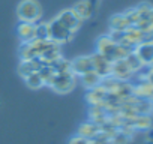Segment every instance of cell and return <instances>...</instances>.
I'll return each mask as SVG.
<instances>
[{"instance_id":"cb8c5ba5","label":"cell","mask_w":153,"mask_h":144,"mask_svg":"<svg viewBox=\"0 0 153 144\" xmlns=\"http://www.w3.org/2000/svg\"><path fill=\"white\" fill-rule=\"evenodd\" d=\"M152 5L150 3H147V2H143V3H140L138 6H137V11L140 12V15H141V18H147V15H149V12L152 11Z\"/></svg>"},{"instance_id":"6da1fadb","label":"cell","mask_w":153,"mask_h":144,"mask_svg":"<svg viewBox=\"0 0 153 144\" xmlns=\"http://www.w3.org/2000/svg\"><path fill=\"white\" fill-rule=\"evenodd\" d=\"M17 15L20 21L38 23L42 18V8L36 0H21L17 6Z\"/></svg>"},{"instance_id":"4316f807","label":"cell","mask_w":153,"mask_h":144,"mask_svg":"<svg viewBox=\"0 0 153 144\" xmlns=\"http://www.w3.org/2000/svg\"><path fill=\"white\" fill-rule=\"evenodd\" d=\"M87 2L90 3V6H92L93 9H96V8H98V5H99V0H87Z\"/></svg>"},{"instance_id":"7402d4cb","label":"cell","mask_w":153,"mask_h":144,"mask_svg":"<svg viewBox=\"0 0 153 144\" xmlns=\"http://www.w3.org/2000/svg\"><path fill=\"white\" fill-rule=\"evenodd\" d=\"M125 15H126V18H128V21L131 23V26H135L140 20H141V15H140V12L137 11V8H131V9H128L126 12H123Z\"/></svg>"},{"instance_id":"d4e9b609","label":"cell","mask_w":153,"mask_h":144,"mask_svg":"<svg viewBox=\"0 0 153 144\" xmlns=\"http://www.w3.org/2000/svg\"><path fill=\"white\" fill-rule=\"evenodd\" d=\"M68 144H90V140H87V138H84V137H81V135H74L71 140H69V143Z\"/></svg>"},{"instance_id":"d6986e66","label":"cell","mask_w":153,"mask_h":144,"mask_svg":"<svg viewBox=\"0 0 153 144\" xmlns=\"http://www.w3.org/2000/svg\"><path fill=\"white\" fill-rule=\"evenodd\" d=\"M24 81H26V86L29 89H33V90H38V89H41V87L45 86L44 81H42V78H41V75H39V72H33V74L27 75L24 78Z\"/></svg>"},{"instance_id":"5bb4252c","label":"cell","mask_w":153,"mask_h":144,"mask_svg":"<svg viewBox=\"0 0 153 144\" xmlns=\"http://www.w3.org/2000/svg\"><path fill=\"white\" fill-rule=\"evenodd\" d=\"M132 95L140 99L153 101V84L146 80L144 83H140L137 87H132Z\"/></svg>"},{"instance_id":"f1b7e54d","label":"cell","mask_w":153,"mask_h":144,"mask_svg":"<svg viewBox=\"0 0 153 144\" xmlns=\"http://www.w3.org/2000/svg\"><path fill=\"white\" fill-rule=\"evenodd\" d=\"M143 144H153V141H150V140H146Z\"/></svg>"},{"instance_id":"83f0119b","label":"cell","mask_w":153,"mask_h":144,"mask_svg":"<svg viewBox=\"0 0 153 144\" xmlns=\"http://www.w3.org/2000/svg\"><path fill=\"white\" fill-rule=\"evenodd\" d=\"M146 20H149V23H152L153 24V8H152V11L149 12V15H147V18Z\"/></svg>"},{"instance_id":"44dd1931","label":"cell","mask_w":153,"mask_h":144,"mask_svg":"<svg viewBox=\"0 0 153 144\" xmlns=\"http://www.w3.org/2000/svg\"><path fill=\"white\" fill-rule=\"evenodd\" d=\"M36 39H50L48 23H36Z\"/></svg>"},{"instance_id":"3957f363","label":"cell","mask_w":153,"mask_h":144,"mask_svg":"<svg viewBox=\"0 0 153 144\" xmlns=\"http://www.w3.org/2000/svg\"><path fill=\"white\" fill-rule=\"evenodd\" d=\"M48 29H50V41H53L57 45L66 44L74 38V33L69 29H66L57 18H54L48 23Z\"/></svg>"},{"instance_id":"2e32d148","label":"cell","mask_w":153,"mask_h":144,"mask_svg":"<svg viewBox=\"0 0 153 144\" xmlns=\"http://www.w3.org/2000/svg\"><path fill=\"white\" fill-rule=\"evenodd\" d=\"M80 81H81V84L86 87V89H93V87H96V86H99L101 83H102V77L101 75H98L95 71H92V72H87V74H84V75H81L80 77Z\"/></svg>"},{"instance_id":"9c48e42d","label":"cell","mask_w":153,"mask_h":144,"mask_svg":"<svg viewBox=\"0 0 153 144\" xmlns=\"http://www.w3.org/2000/svg\"><path fill=\"white\" fill-rule=\"evenodd\" d=\"M17 35L21 41V44H27L36 39V23H24L20 21L17 27Z\"/></svg>"},{"instance_id":"e0dca14e","label":"cell","mask_w":153,"mask_h":144,"mask_svg":"<svg viewBox=\"0 0 153 144\" xmlns=\"http://www.w3.org/2000/svg\"><path fill=\"white\" fill-rule=\"evenodd\" d=\"M110 26H111V30H120V32H125L126 29L131 27V23L128 21L126 15L125 14H116L110 18Z\"/></svg>"},{"instance_id":"ac0fdd59","label":"cell","mask_w":153,"mask_h":144,"mask_svg":"<svg viewBox=\"0 0 153 144\" xmlns=\"http://www.w3.org/2000/svg\"><path fill=\"white\" fill-rule=\"evenodd\" d=\"M38 72H39V75H41V78H42L44 84H47V86H50V83L53 81L54 75L57 74L56 69H54L51 65H42V68H41Z\"/></svg>"},{"instance_id":"ffe728a7","label":"cell","mask_w":153,"mask_h":144,"mask_svg":"<svg viewBox=\"0 0 153 144\" xmlns=\"http://www.w3.org/2000/svg\"><path fill=\"white\" fill-rule=\"evenodd\" d=\"M125 62L128 63V66L131 68V71H132V72H138V71H141V69L144 68V66H143V63L140 62V59L137 57V54L134 53V50L126 56Z\"/></svg>"},{"instance_id":"9a60e30c","label":"cell","mask_w":153,"mask_h":144,"mask_svg":"<svg viewBox=\"0 0 153 144\" xmlns=\"http://www.w3.org/2000/svg\"><path fill=\"white\" fill-rule=\"evenodd\" d=\"M74 11L76 12V15H78L83 21L84 20H89L93 15V12H95V9L90 6V3L87 2V0H81V2H78V3L74 6Z\"/></svg>"},{"instance_id":"7a4b0ae2","label":"cell","mask_w":153,"mask_h":144,"mask_svg":"<svg viewBox=\"0 0 153 144\" xmlns=\"http://www.w3.org/2000/svg\"><path fill=\"white\" fill-rule=\"evenodd\" d=\"M75 84H76V75L72 74V71H66V72H57L53 81L50 83V87L57 93L66 95L71 90H74Z\"/></svg>"},{"instance_id":"4fadbf2b","label":"cell","mask_w":153,"mask_h":144,"mask_svg":"<svg viewBox=\"0 0 153 144\" xmlns=\"http://www.w3.org/2000/svg\"><path fill=\"white\" fill-rule=\"evenodd\" d=\"M99 134H101V125H98L92 120L84 122L78 126V135H81L87 140H95Z\"/></svg>"},{"instance_id":"52a82bcc","label":"cell","mask_w":153,"mask_h":144,"mask_svg":"<svg viewBox=\"0 0 153 144\" xmlns=\"http://www.w3.org/2000/svg\"><path fill=\"white\" fill-rule=\"evenodd\" d=\"M134 53L143 63V66H150L153 62V41H144L134 48Z\"/></svg>"},{"instance_id":"603a6c76","label":"cell","mask_w":153,"mask_h":144,"mask_svg":"<svg viewBox=\"0 0 153 144\" xmlns=\"http://www.w3.org/2000/svg\"><path fill=\"white\" fill-rule=\"evenodd\" d=\"M129 140H131V137L125 135L123 132H120V131L117 129V132L111 137L110 143H111V144H128V143H129Z\"/></svg>"},{"instance_id":"ba28073f","label":"cell","mask_w":153,"mask_h":144,"mask_svg":"<svg viewBox=\"0 0 153 144\" xmlns=\"http://www.w3.org/2000/svg\"><path fill=\"white\" fill-rule=\"evenodd\" d=\"M134 75V72L128 66V63L123 60H114L111 66V77L119 80V81H128Z\"/></svg>"},{"instance_id":"277c9868","label":"cell","mask_w":153,"mask_h":144,"mask_svg":"<svg viewBox=\"0 0 153 144\" xmlns=\"http://www.w3.org/2000/svg\"><path fill=\"white\" fill-rule=\"evenodd\" d=\"M56 18H57V20L66 27V29H69L72 33L78 32L80 27H81V24H83V20H81L78 15H76V12L74 11V8L62 11Z\"/></svg>"},{"instance_id":"f546056e","label":"cell","mask_w":153,"mask_h":144,"mask_svg":"<svg viewBox=\"0 0 153 144\" xmlns=\"http://www.w3.org/2000/svg\"><path fill=\"white\" fill-rule=\"evenodd\" d=\"M150 66H152V68H153V62H152V65H150Z\"/></svg>"},{"instance_id":"30bf717a","label":"cell","mask_w":153,"mask_h":144,"mask_svg":"<svg viewBox=\"0 0 153 144\" xmlns=\"http://www.w3.org/2000/svg\"><path fill=\"white\" fill-rule=\"evenodd\" d=\"M117 44L111 41V38L108 35H104V36H99L98 41H96V53L105 56L107 59H110L113 62V54H114V50H116Z\"/></svg>"},{"instance_id":"5b68a950","label":"cell","mask_w":153,"mask_h":144,"mask_svg":"<svg viewBox=\"0 0 153 144\" xmlns=\"http://www.w3.org/2000/svg\"><path fill=\"white\" fill-rule=\"evenodd\" d=\"M92 57V62H93V71L96 72L98 75L104 78L107 77H111V66H113V62L110 59H107L105 56L99 54V53H95V54H90Z\"/></svg>"},{"instance_id":"8992f818","label":"cell","mask_w":153,"mask_h":144,"mask_svg":"<svg viewBox=\"0 0 153 144\" xmlns=\"http://www.w3.org/2000/svg\"><path fill=\"white\" fill-rule=\"evenodd\" d=\"M71 71L74 75H84L87 72L93 71V62L90 56H80V57H75L74 60H71Z\"/></svg>"},{"instance_id":"8fae6325","label":"cell","mask_w":153,"mask_h":144,"mask_svg":"<svg viewBox=\"0 0 153 144\" xmlns=\"http://www.w3.org/2000/svg\"><path fill=\"white\" fill-rule=\"evenodd\" d=\"M42 68V62L39 59H30V60H21L18 65V74L26 78L27 75L33 74V72H38Z\"/></svg>"},{"instance_id":"484cf974","label":"cell","mask_w":153,"mask_h":144,"mask_svg":"<svg viewBox=\"0 0 153 144\" xmlns=\"http://www.w3.org/2000/svg\"><path fill=\"white\" fill-rule=\"evenodd\" d=\"M146 140H150V141H153V128L150 126L147 131H146Z\"/></svg>"},{"instance_id":"7c38bea8","label":"cell","mask_w":153,"mask_h":144,"mask_svg":"<svg viewBox=\"0 0 153 144\" xmlns=\"http://www.w3.org/2000/svg\"><path fill=\"white\" fill-rule=\"evenodd\" d=\"M107 96H108V92L102 84H99L87 92V101L92 105H104L107 101Z\"/></svg>"}]
</instances>
